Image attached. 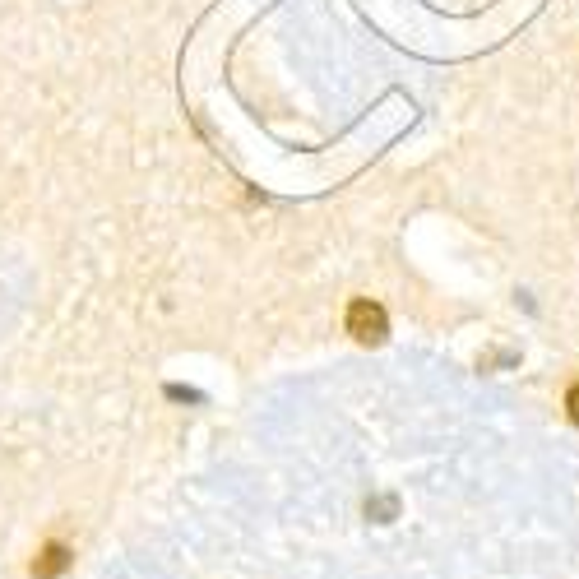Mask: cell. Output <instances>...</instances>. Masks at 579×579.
Here are the masks:
<instances>
[{
  "mask_svg": "<svg viewBox=\"0 0 579 579\" xmlns=\"http://www.w3.org/2000/svg\"><path fill=\"white\" fill-rule=\"evenodd\" d=\"M348 334H353L357 343H385V334H390V320H385V306L371 302V297H357L353 306H348Z\"/></svg>",
  "mask_w": 579,
  "mask_h": 579,
  "instance_id": "6da1fadb",
  "label": "cell"
},
{
  "mask_svg": "<svg viewBox=\"0 0 579 579\" xmlns=\"http://www.w3.org/2000/svg\"><path fill=\"white\" fill-rule=\"evenodd\" d=\"M70 561H75V552H70L65 542H47V547L38 552V561H33V570H28V575H33V579H61L65 570H70Z\"/></svg>",
  "mask_w": 579,
  "mask_h": 579,
  "instance_id": "7a4b0ae2",
  "label": "cell"
},
{
  "mask_svg": "<svg viewBox=\"0 0 579 579\" xmlns=\"http://www.w3.org/2000/svg\"><path fill=\"white\" fill-rule=\"evenodd\" d=\"M394 510H399V501H394V496H376V501H366V515H376L380 524H390Z\"/></svg>",
  "mask_w": 579,
  "mask_h": 579,
  "instance_id": "3957f363",
  "label": "cell"
},
{
  "mask_svg": "<svg viewBox=\"0 0 579 579\" xmlns=\"http://www.w3.org/2000/svg\"><path fill=\"white\" fill-rule=\"evenodd\" d=\"M566 413H570V422H575V427H579V385L566 394Z\"/></svg>",
  "mask_w": 579,
  "mask_h": 579,
  "instance_id": "277c9868",
  "label": "cell"
}]
</instances>
